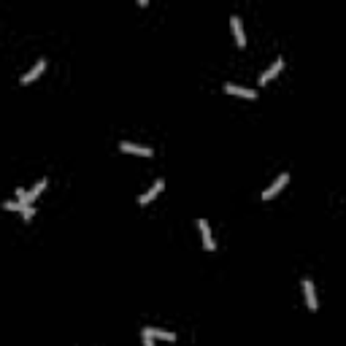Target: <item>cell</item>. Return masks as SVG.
I'll use <instances>...</instances> for the list:
<instances>
[{
  "label": "cell",
  "mask_w": 346,
  "mask_h": 346,
  "mask_svg": "<svg viewBox=\"0 0 346 346\" xmlns=\"http://www.w3.org/2000/svg\"><path fill=\"white\" fill-rule=\"evenodd\" d=\"M44 189H46V179H44V181H38V184H35L30 192H25L22 187H19V189H16V200H19L22 206H30V203H33V200H35L38 195H41Z\"/></svg>",
  "instance_id": "cell-1"
},
{
  "label": "cell",
  "mask_w": 346,
  "mask_h": 346,
  "mask_svg": "<svg viewBox=\"0 0 346 346\" xmlns=\"http://www.w3.org/2000/svg\"><path fill=\"white\" fill-rule=\"evenodd\" d=\"M119 149L127 152V155H141V157H152V155H155V152H152L149 146H138V143H130V141H122Z\"/></svg>",
  "instance_id": "cell-3"
},
{
  "label": "cell",
  "mask_w": 346,
  "mask_h": 346,
  "mask_svg": "<svg viewBox=\"0 0 346 346\" xmlns=\"http://www.w3.org/2000/svg\"><path fill=\"white\" fill-rule=\"evenodd\" d=\"M141 335H143V346H155V341H152V333H149L146 328H143V333H141Z\"/></svg>",
  "instance_id": "cell-13"
},
{
  "label": "cell",
  "mask_w": 346,
  "mask_h": 346,
  "mask_svg": "<svg viewBox=\"0 0 346 346\" xmlns=\"http://www.w3.org/2000/svg\"><path fill=\"white\" fill-rule=\"evenodd\" d=\"M152 333V338H162V341H176V335L168 333V330H157V328H146Z\"/></svg>",
  "instance_id": "cell-12"
},
{
  "label": "cell",
  "mask_w": 346,
  "mask_h": 346,
  "mask_svg": "<svg viewBox=\"0 0 346 346\" xmlns=\"http://www.w3.org/2000/svg\"><path fill=\"white\" fill-rule=\"evenodd\" d=\"M278 71H284V60H282V57H278V60H276V62H273V65H271V68H268V71H263V73H260V86L271 81V79H273V76H276Z\"/></svg>",
  "instance_id": "cell-8"
},
{
  "label": "cell",
  "mask_w": 346,
  "mask_h": 346,
  "mask_svg": "<svg viewBox=\"0 0 346 346\" xmlns=\"http://www.w3.org/2000/svg\"><path fill=\"white\" fill-rule=\"evenodd\" d=\"M230 25H233V35H235L238 49H244V46H246V35H244V25H241V19H238V14L230 16Z\"/></svg>",
  "instance_id": "cell-4"
},
{
  "label": "cell",
  "mask_w": 346,
  "mask_h": 346,
  "mask_svg": "<svg viewBox=\"0 0 346 346\" xmlns=\"http://www.w3.org/2000/svg\"><path fill=\"white\" fill-rule=\"evenodd\" d=\"M225 92L238 95V98H246V100H254V98H257L254 90H244V86H238V84H225Z\"/></svg>",
  "instance_id": "cell-10"
},
{
  "label": "cell",
  "mask_w": 346,
  "mask_h": 346,
  "mask_svg": "<svg viewBox=\"0 0 346 346\" xmlns=\"http://www.w3.org/2000/svg\"><path fill=\"white\" fill-rule=\"evenodd\" d=\"M287 181H290V173H282V176H278L271 187L263 189V195H260V198H263V200H273V198L278 195V192H282V189L287 187Z\"/></svg>",
  "instance_id": "cell-2"
},
{
  "label": "cell",
  "mask_w": 346,
  "mask_h": 346,
  "mask_svg": "<svg viewBox=\"0 0 346 346\" xmlns=\"http://www.w3.org/2000/svg\"><path fill=\"white\" fill-rule=\"evenodd\" d=\"M44 71H46V60H38V62L33 65V68L22 76V84H30V81H35V79H38V76H41Z\"/></svg>",
  "instance_id": "cell-9"
},
{
  "label": "cell",
  "mask_w": 346,
  "mask_h": 346,
  "mask_svg": "<svg viewBox=\"0 0 346 346\" xmlns=\"http://www.w3.org/2000/svg\"><path fill=\"white\" fill-rule=\"evenodd\" d=\"M303 295H306V306H309L311 311H316V292H314V282L311 278H303Z\"/></svg>",
  "instance_id": "cell-6"
},
{
  "label": "cell",
  "mask_w": 346,
  "mask_h": 346,
  "mask_svg": "<svg viewBox=\"0 0 346 346\" xmlns=\"http://www.w3.org/2000/svg\"><path fill=\"white\" fill-rule=\"evenodd\" d=\"M6 208H8V211H19L25 222H30V219H33V208H30V206H22L19 200H8V203H6Z\"/></svg>",
  "instance_id": "cell-11"
},
{
  "label": "cell",
  "mask_w": 346,
  "mask_h": 346,
  "mask_svg": "<svg viewBox=\"0 0 346 346\" xmlns=\"http://www.w3.org/2000/svg\"><path fill=\"white\" fill-rule=\"evenodd\" d=\"M162 187H165V181H162V179H157L155 184H152V189H146V192H143V195L138 198V203H141V206L152 203V200H155V198L160 195V192H162Z\"/></svg>",
  "instance_id": "cell-5"
},
{
  "label": "cell",
  "mask_w": 346,
  "mask_h": 346,
  "mask_svg": "<svg viewBox=\"0 0 346 346\" xmlns=\"http://www.w3.org/2000/svg\"><path fill=\"white\" fill-rule=\"evenodd\" d=\"M198 230H200V235H203V246L208 249V252H214L217 244H214V238H211V230H208L206 219H198Z\"/></svg>",
  "instance_id": "cell-7"
}]
</instances>
